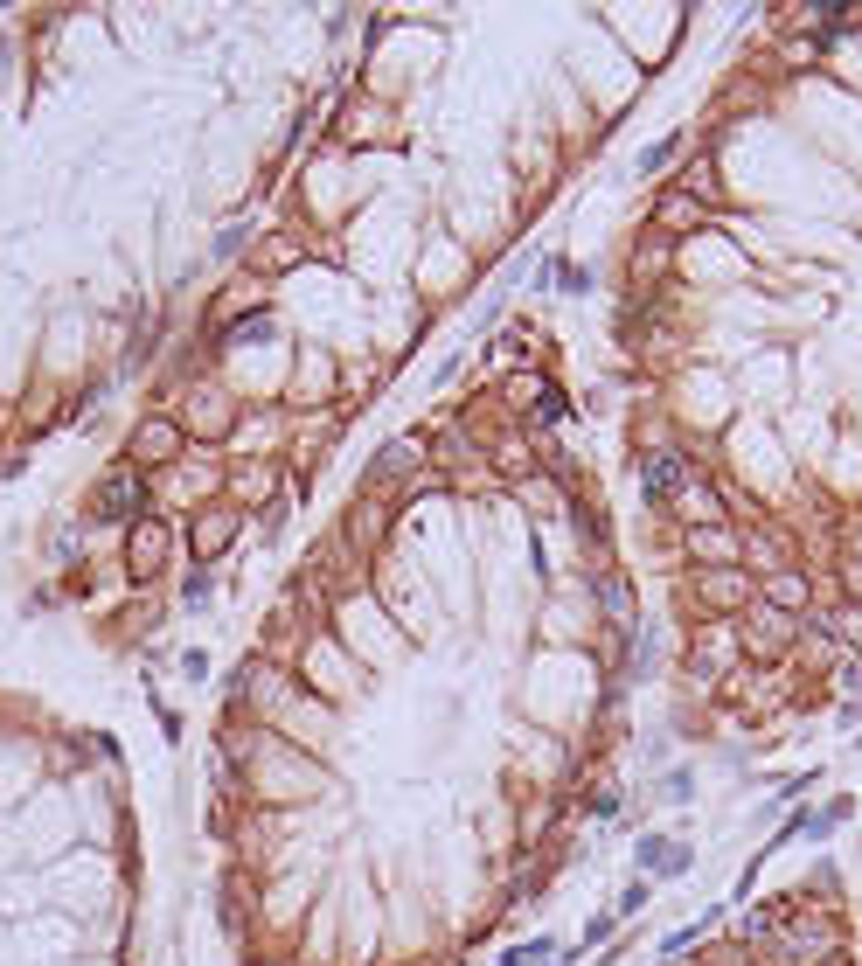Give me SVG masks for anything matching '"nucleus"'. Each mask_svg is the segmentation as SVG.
I'll list each match as a JSON object with an SVG mask.
<instances>
[{
	"mask_svg": "<svg viewBox=\"0 0 862 966\" xmlns=\"http://www.w3.org/2000/svg\"><path fill=\"white\" fill-rule=\"evenodd\" d=\"M696 7H376L49 543L105 654L237 591L411 355L675 70Z\"/></svg>",
	"mask_w": 862,
	"mask_h": 966,
	"instance_id": "f03ea898",
	"label": "nucleus"
},
{
	"mask_svg": "<svg viewBox=\"0 0 862 966\" xmlns=\"http://www.w3.org/2000/svg\"><path fill=\"white\" fill-rule=\"evenodd\" d=\"M640 577L564 334L515 313L272 584L209 716L230 966H473L626 751Z\"/></svg>",
	"mask_w": 862,
	"mask_h": 966,
	"instance_id": "f257e3e1",
	"label": "nucleus"
},
{
	"mask_svg": "<svg viewBox=\"0 0 862 966\" xmlns=\"http://www.w3.org/2000/svg\"><path fill=\"white\" fill-rule=\"evenodd\" d=\"M682 862H689V848H682V841H661V848L647 841V869H682Z\"/></svg>",
	"mask_w": 862,
	"mask_h": 966,
	"instance_id": "423d86ee",
	"label": "nucleus"
},
{
	"mask_svg": "<svg viewBox=\"0 0 862 966\" xmlns=\"http://www.w3.org/2000/svg\"><path fill=\"white\" fill-rule=\"evenodd\" d=\"M355 7L0 21V473L153 383L348 70Z\"/></svg>",
	"mask_w": 862,
	"mask_h": 966,
	"instance_id": "20e7f679",
	"label": "nucleus"
},
{
	"mask_svg": "<svg viewBox=\"0 0 862 966\" xmlns=\"http://www.w3.org/2000/svg\"><path fill=\"white\" fill-rule=\"evenodd\" d=\"M668 966H862V911L849 897V876L821 855L723 932L675 946Z\"/></svg>",
	"mask_w": 862,
	"mask_h": 966,
	"instance_id": "39448f33",
	"label": "nucleus"
},
{
	"mask_svg": "<svg viewBox=\"0 0 862 966\" xmlns=\"http://www.w3.org/2000/svg\"><path fill=\"white\" fill-rule=\"evenodd\" d=\"M633 550L696 744L862 695V7H772L612 258Z\"/></svg>",
	"mask_w": 862,
	"mask_h": 966,
	"instance_id": "7ed1b4c3",
	"label": "nucleus"
}]
</instances>
